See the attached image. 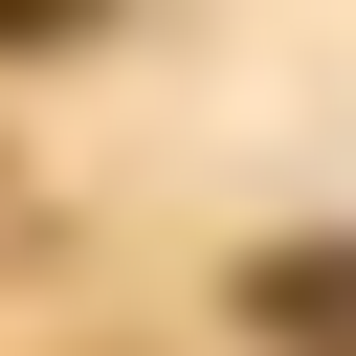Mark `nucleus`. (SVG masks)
Here are the masks:
<instances>
[{"mask_svg": "<svg viewBox=\"0 0 356 356\" xmlns=\"http://www.w3.org/2000/svg\"><path fill=\"white\" fill-rule=\"evenodd\" d=\"M44 22H89V0H0V44H44Z\"/></svg>", "mask_w": 356, "mask_h": 356, "instance_id": "nucleus-1", "label": "nucleus"}]
</instances>
